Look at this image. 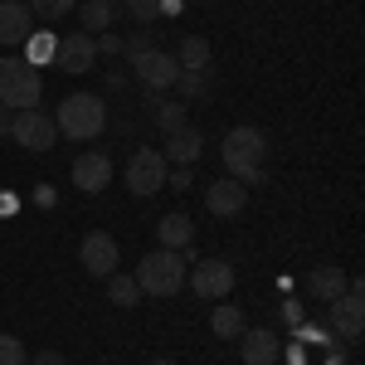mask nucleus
<instances>
[{"label":"nucleus","mask_w":365,"mask_h":365,"mask_svg":"<svg viewBox=\"0 0 365 365\" xmlns=\"http://www.w3.org/2000/svg\"><path fill=\"white\" fill-rule=\"evenodd\" d=\"M132 73H137L141 88H151V93H166V88H175V73H180V63H175V54H166V49H146V54L132 58Z\"/></svg>","instance_id":"6e6552de"},{"label":"nucleus","mask_w":365,"mask_h":365,"mask_svg":"<svg viewBox=\"0 0 365 365\" xmlns=\"http://www.w3.org/2000/svg\"><path fill=\"white\" fill-rule=\"evenodd\" d=\"M180 10V0H161V15H175Z\"/></svg>","instance_id":"f704fd0d"},{"label":"nucleus","mask_w":365,"mask_h":365,"mask_svg":"<svg viewBox=\"0 0 365 365\" xmlns=\"http://www.w3.org/2000/svg\"><path fill=\"white\" fill-rule=\"evenodd\" d=\"M127 10H132V20H137L141 29L161 20V0H127Z\"/></svg>","instance_id":"bb28decb"},{"label":"nucleus","mask_w":365,"mask_h":365,"mask_svg":"<svg viewBox=\"0 0 365 365\" xmlns=\"http://www.w3.org/2000/svg\"><path fill=\"white\" fill-rule=\"evenodd\" d=\"M151 365H175V361H166V356H156V361H151Z\"/></svg>","instance_id":"c9c22d12"},{"label":"nucleus","mask_w":365,"mask_h":365,"mask_svg":"<svg viewBox=\"0 0 365 365\" xmlns=\"http://www.w3.org/2000/svg\"><path fill=\"white\" fill-rule=\"evenodd\" d=\"M98 54H122V39H117V34H103V39H98Z\"/></svg>","instance_id":"c756f323"},{"label":"nucleus","mask_w":365,"mask_h":365,"mask_svg":"<svg viewBox=\"0 0 365 365\" xmlns=\"http://www.w3.org/2000/svg\"><path fill=\"white\" fill-rule=\"evenodd\" d=\"M34 34V15H29L25 0H0V49L10 44H25Z\"/></svg>","instance_id":"f8f14e48"},{"label":"nucleus","mask_w":365,"mask_h":365,"mask_svg":"<svg viewBox=\"0 0 365 365\" xmlns=\"http://www.w3.org/2000/svg\"><path fill=\"white\" fill-rule=\"evenodd\" d=\"M297 331H302V341H317V346H327V341H331L322 327H297Z\"/></svg>","instance_id":"2f4dec72"},{"label":"nucleus","mask_w":365,"mask_h":365,"mask_svg":"<svg viewBox=\"0 0 365 365\" xmlns=\"http://www.w3.org/2000/svg\"><path fill=\"white\" fill-rule=\"evenodd\" d=\"M34 20H63L68 10H78V0H25Z\"/></svg>","instance_id":"b1692460"},{"label":"nucleus","mask_w":365,"mask_h":365,"mask_svg":"<svg viewBox=\"0 0 365 365\" xmlns=\"http://www.w3.org/2000/svg\"><path fill=\"white\" fill-rule=\"evenodd\" d=\"M29 365H63V356H58V351H39Z\"/></svg>","instance_id":"473e14b6"},{"label":"nucleus","mask_w":365,"mask_h":365,"mask_svg":"<svg viewBox=\"0 0 365 365\" xmlns=\"http://www.w3.org/2000/svg\"><path fill=\"white\" fill-rule=\"evenodd\" d=\"M282 322H287V327H302V307H297V302H282Z\"/></svg>","instance_id":"7c9ffc66"},{"label":"nucleus","mask_w":365,"mask_h":365,"mask_svg":"<svg viewBox=\"0 0 365 365\" xmlns=\"http://www.w3.org/2000/svg\"><path fill=\"white\" fill-rule=\"evenodd\" d=\"M166 185L170 190H190L195 180H190V166H175V175H166Z\"/></svg>","instance_id":"c85d7f7f"},{"label":"nucleus","mask_w":365,"mask_h":365,"mask_svg":"<svg viewBox=\"0 0 365 365\" xmlns=\"http://www.w3.org/2000/svg\"><path fill=\"white\" fill-rule=\"evenodd\" d=\"M78 20H83V34L98 39V29L108 34L117 20V0H78Z\"/></svg>","instance_id":"6ab92c4d"},{"label":"nucleus","mask_w":365,"mask_h":365,"mask_svg":"<svg viewBox=\"0 0 365 365\" xmlns=\"http://www.w3.org/2000/svg\"><path fill=\"white\" fill-rule=\"evenodd\" d=\"M108 180H113V161H108L103 151H83V156L73 161V185H78V190L98 195Z\"/></svg>","instance_id":"4468645a"},{"label":"nucleus","mask_w":365,"mask_h":365,"mask_svg":"<svg viewBox=\"0 0 365 365\" xmlns=\"http://www.w3.org/2000/svg\"><path fill=\"white\" fill-rule=\"evenodd\" d=\"M156 234H161V249H190L195 244V220L185 215V210H175V215H166L161 225H156Z\"/></svg>","instance_id":"a211bd4d"},{"label":"nucleus","mask_w":365,"mask_h":365,"mask_svg":"<svg viewBox=\"0 0 365 365\" xmlns=\"http://www.w3.org/2000/svg\"><path fill=\"white\" fill-rule=\"evenodd\" d=\"M39 98H44L39 68L25 58H0V108L25 113V108H39Z\"/></svg>","instance_id":"7ed1b4c3"},{"label":"nucleus","mask_w":365,"mask_h":365,"mask_svg":"<svg viewBox=\"0 0 365 365\" xmlns=\"http://www.w3.org/2000/svg\"><path fill=\"white\" fill-rule=\"evenodd\" d=\"M175 83H180L185 98H205V93H210V68H180Z\"/></svg>","instance_id":"5701e85b"},{"label":"nucleus","mask_w":365,"mask_h":365,"mask_svg":"<svg viewBox=\"0 0 365 365\" xmlns=\"http://www.w3.org/2000/svg\"><path fill=\"white\" fill-rule=\"evenodd\" d=\"M10 137L20 141V146H29V151H49L58 141V127L49 113H39V108H25V113L10 117Z\"/></svg>","instance_id":"0eeeda50"},{"label":"nucleus","mask_w":365,"mask_h":365,"mask_svg":"<svg viewBox=\"0 0 365 365\" xmlns=\"http://www.w3.org/2000/svg\"><path fill=\"white\" fill-rule=\"evenodd\" d=\"M108 302H117V307H137L141 302V287L132 273H108Z\"/></svg>","instance_id":"412c9836"},{"label":"nucleus","mask_w":365,"mask_h":365,"mask_svg":"<svg viewBox=\"0 0 365 365\" xmlns=\"http://www.w3.org/2000/svg\"><path fill=\"white\" fill-rule=\"evenodd\" d=\"M190 287H195L205 302H225L229 292H234V263L229 258H205V263H195Z\"/></svg>","instance_id":"1a4fd4ad"},{"label":"nucleus","mask_w":365,"mask_h":365,"mask_svg":"<svg viewBox=\"0 0 365 365\" xmlns=\"http://www.w3.org/2000/svg\"><path fill=\"white\" fill-rule=\"evenodd\" d=\"M180 68H210V39L205 34H190V39H180V54H175Z\"/></svg>","instance_id":"4be33fe9"},{"label":"nucleus","mask_w":365,"mask_h":365,"mask_svg":"<svg viewBox=\"0 0 365 365\" xmlns=\"http://www.w3.org/2000/svg\"><path fill=\"white\" fill-rule=\"evenodd\" d=\"M151 108H156V127H161V132H175V127H185V108H180V103L161 98V103H151Z\"/></svg>","instance_id":"393cba45"},{"label":"nucleus","mask_w":365,"mask_h":365,"mask_svg":"<svg viewBox=\"0 0 365 365\" xmlns=\"http://www.w3.org/2000/svg\"><path fill=\"white\" fill-rule=\"evenodd\" d=\"M25 44H29V58H25V63H34V68H39L44 58H54V49H58V39H54V34H29Z\"/></svg>","instance_id":"a878e982"},{"label":"nucleus","mask_w":365,"mask_h":365,"mask_svg":"<svg viewBox=\"0 0 365 365\" xmlns=\"http://www.w3.org/2000/svg\"><path fill=\"white\" fill-rule=\"evenodd\" d=\"M137 278V287L146 292V297H175L180 292V282H185V258L175 249H156L141 258V268L132 273Z\"/></svg>","instance_id":"20e7f679"},{"label":"nucleus","mask_w":365,"mask_h":365,"mask_svg":"<svg viewBox=\"0 0 365 365\" xmlns=\"http://www.w3.org/2000/svg\"><path fill=\"white\" fill-rule=\"evenodd\" d=\"M239 351H244V365H278L282 361V341L273 331H244L239 336Z\"/></svg>","instance_id":"2eb2a0df"},{"label":"nucleus","mask_w":365,"mask_h":365,"mask_svg":"<svg viewBox=\"0 0 365 365\" xmlns=\"http://www.w3.org/2000/svg\"><path fill=\"white\" fill-rule=\"evenodd\" d=\"M244 205H249V185H239V180H215L205 190V210L210 215H239Z\"/></svg>","instance_id":"f3484780"},{"label":"nucleus","mask_w":365,"mask_h":365,"mask_svg":"<svg viewBox=\"0 0 365 365\" xmlns=\"http://www.w3.org/2000/svg\"><path fill=\"white\" fill-rule=\"evenodd\" d=\"M166 161H161V151H156V146H141L137 156H132V161H127V190H132V195H156V190H166Z\"/></svg>","instance_id":"423d86ee"},{"label":"nucleus","mask_w":365,"mask_h":365,"mask_svg":"<svg viewBox=\"0 0 365 365\" xmlns=\"http://www.w3.org/2000/svg\"><path fill=\"white\" fill-rule=\"evenodd\" d=\"M327 322H331V331L341 341H361L365 331V287L351 278V287L341 292L336 302H327Z\"/></svg>","instance_id":"39448f33"},{"label":"nucleus","mask_w":365,"mask_h":365,"mask_svg":"<svg viewBox=\"0 0 365 365\" xmlns=\"http://www.w3.org/2000/svg\"><path fill=\"white\" fill-rule=\"evenodd\" d=\"M10 117H15L10 108H0V137H10Z\"/></svg>","instance_id":"72a5a7b5"},{"label":"nucleus","mask_w":365,"mask_h":365,"mask_svg":"<svg viewBox=\"0 0 365 365\" xmlns=\"http://www.w3.org/2000/svg\"><path fill=\"white\" fill-rule=\"evenodd\" d=\"M54 127L68 141L103 137V127H108V103H103L98 93H68V98L58 103V113H54Z\"/></svg>","instance_id":"f03ea898"},{"label":"nucleus","mask_w":365,"mask_h":365,"mask_svg":"<svg viewBox=\"0 0 365 365\" xmlns=\"http://www.w3.org/2000/svg\"><path fill=\"white\" fill-rule=\"evenodd\" d=\"M200 151H205V137H200L195 127H175V132H166L161 161H166V166H195Z\"/></svg>","instance_id":"ddd939ff"},{"label":"nucleus","mask_w":365,"mask_h":365,"mask_svg":"<svg viewBox=\"0 0 365 365\" xmlns=\"http://www.w3.org/2000/svg\"><path fill=\"white\" fill-rule=\"evenodd\" d=\"M220 156H225V170L229 180H239V185H263L268 175H263V156H268V137L258 132V127H234L220 146Z\"/></svg>","instance_id":"f257e3e1"},{"label":"nucleus","mask_w":365,"mask_h":365,"mask_svg":"<svg viewBox=\"0 0 365 365\" xmlns=\"http://www.w3.org/2000/svg\"><path fill=\"white\" fill-rule=\"evenodd\" d=\"M54 63L63 68V73H88L93 63H98V39L93 34H68V39H58V49H54Z\"/></svg>","instance_id":"9b49d317"},{"label":"nucleus","mask_w":365,"mask_h":365,"mask_svg":"<svg viewBox=\"0 0 365 365\" xmlns=\"http://www.w3.org/2000/svg\"><path fill=\"white\" fill-rule=\"evenodd\" d=\"M0 365H25V341L0 336Z\"/></svg>","instance_id":"cd10ccee"},{"label":"nucleus","mask_w":365,"mask_h":365,"mask_svg":"<svg viewBox=\"0 0 365 365\" xmlns=\"http://www.w3.org/2000/svg\"><path fill=\"white\" fill-rule=\"evenodd\" d=\"M210 327H215V336L220 341H239L249 331V317L234 307V302H215V317H210Z\"/></svg>","instance_id":"aec40b11"},{"label":"nucleus","mask_w":365,"mask_h":365,"mask_svg":"<svg viewBox=\"0 0 365 365\" xmlns=\"http://www.w3.org/2000/svg\"><path fill=\"white\" fill-rule=\"evenodd\" d=\"M346 287H351V278H346L341 263H322V268H312V273H307V292L317 297V302H336Z\"/></svg>","instance_id":"dca6fc26"},{"label":"nucleus","mask_w":365,"mask_h":365,"mask_svg":"<svg viewBox=\"0 0 365 365\" xmlns=\"http://www.w3.org/2000/svg\"><path fill=\"white\" fill-rule=\"evenodd\" d=\"M78 258H83V268L93 273V278H108V273H117V239L113 234H103V229H93L83 244H78Z\"/></svg>","instance_id":"9d476101"}]
</instances>
